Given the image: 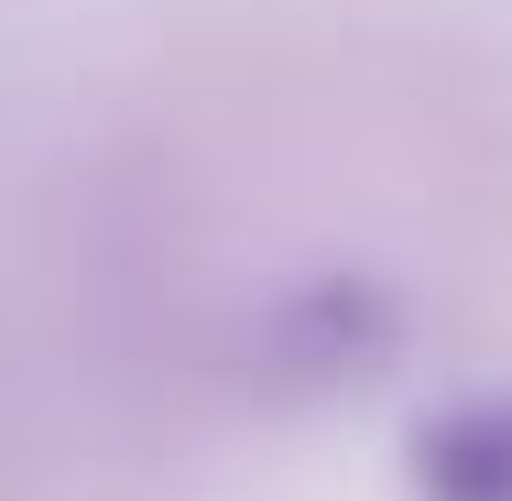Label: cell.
Here are the masks:
<instances>
[]
</instances>
